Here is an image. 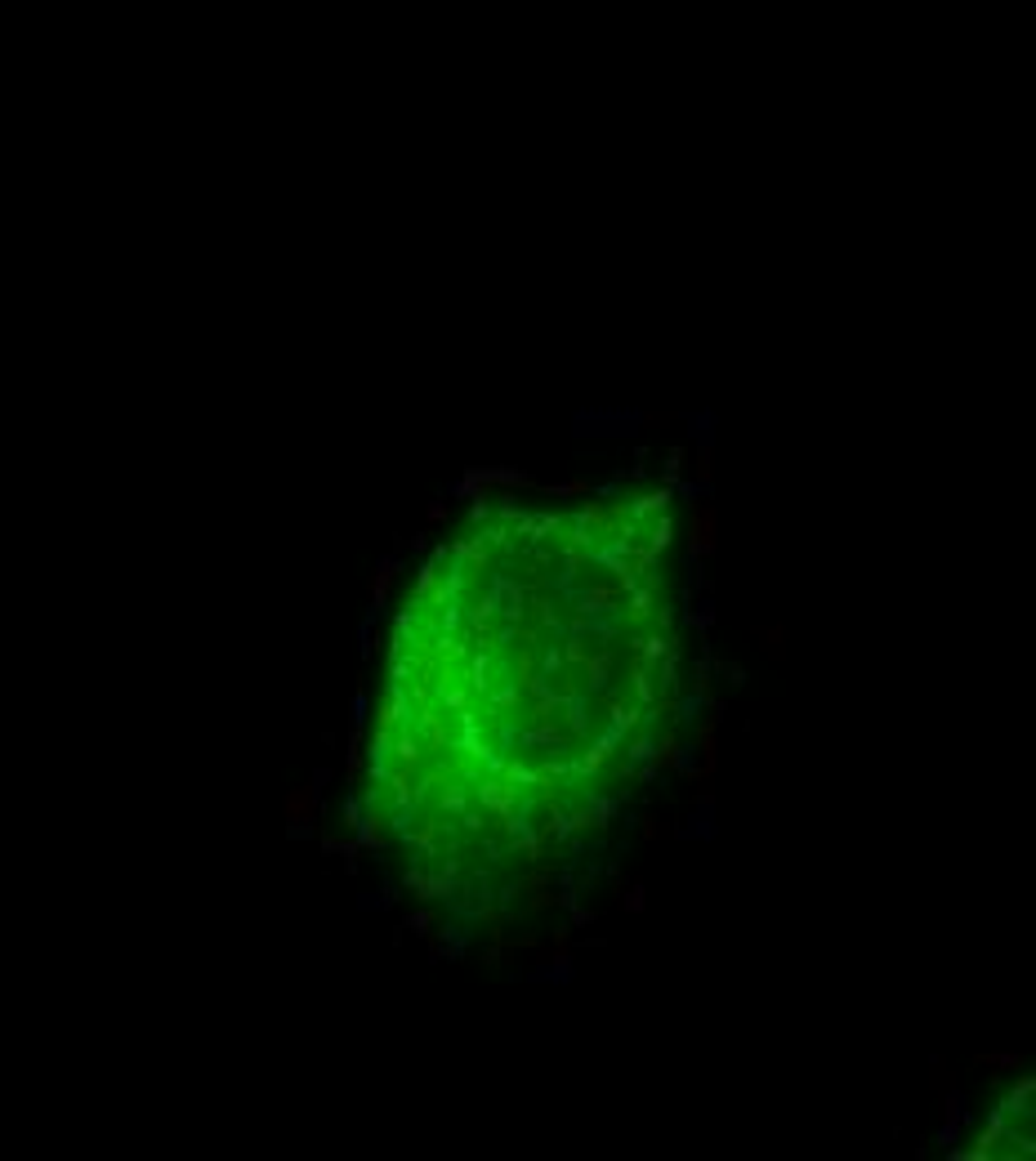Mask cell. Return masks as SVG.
<instances>
[{
  "mask_svg": "<svg viewBox=\"0 0 1036 1161\" xmlns=\"http://www.w3.org/2000/svg\"><path fill=\"white\" fill-rule=\"evenodd\" d=\"M581 688L586 693H599V688H608V679H612V648H599L594 657H586L581 661Z\"/></svg>",
  "mask_w": 1036,
  "mask_h": 1161,
  "instance_id": "7a4b0ae2",
  "label": "cell"
},
{
  "mask_svg": "<svg viewBox=\"0 0 1036 1161\" xmlns=\"http://www.w3.org/2000/svg\"><path fill=\"white\" fill-rule=\"evenodd\" d=\"M429 925H433L429 912H416V916H411V929H416V934H429Z\"/></svg>",
  "mask_w": 1036,
  "mask_h": 1161,
  "instance_id": "4fadbf2b",
  "label": "cell"
},
{
  "mask_svg": "<svg viewBox=\"0 0 1036 1161\" xmlns=\"http://www.w3.org/2000/svg\"><path fill=\"white\" fill-rule=\"evenodd\" d=\"M1001 1140H1010V1117H1005V1112L996 1108L992 1117H987V1126H983V1135H978V1148L970 1153V1157H987V1153H992Z\"/></svg>",
  "mask_w": 1036,
  "mask_h": 1161,
  "instance_id": "3957f363",
  "label": "cell"
},
{
  "mask_svg": "<svg viewBox=\"0 0 1036 1161\" xmlns=\"http://www.w3.org/2000/svg\"><path fill=\"white\" fill-rule=\"evenodd\" d=\"M621 902H626V907H631V912H639V907H644V889H631V894L621 898Z\"/></svg>",
  "mask_w": 1036,
  "mask_h": 1161,
  "instance_id": "5bb4252c",
  "label": "cell"
},
{
  "mask_svg": "<svg viewBox=\"0 0 1036 1161\" xmlns=\"http://www.w3.org/2000/svg\"><path fill=\"white\" fill-rule=\"evenodd\" d=\"M488 599H491V608H496V616H501L505 626H518V621L528 616V594H523V586H518L514 576H491Z\"/></svg>",
  "mask_w": 1036,
  "mask_h": 1161,
  "instance_id": "6da1fadb",
  "label": "cell"
},
{
  "mask_svg": "<svg viewBox=\"0 0 1036 1161\" xmlns=\"http://www.w3.org/2000/svg\"><path fill=\"white\" fill-rule=\"evenodd\" d=\"M425 648H429V657H438L443 666H451V661H461V657H465V652H469L465 644L456 639V634H438V639H433V644H425Z\"/></svg>",
  "mask_w": 1036,
  "mask_h": 1161,
  "instance_id": "ba28073f",
  "label": "cell"
},
{
  "mask_svg": "<svg viewBox=\"0 0 1036 1161\" xmlns=\"http://www.w3.org/2000/svg\"><path fill=\"white\" fill-rule=\"evenodd\" d=\"M639 719H644V711H639L634 701H626V697H608V729L631 733V729H639Z\"/></svg>",
  "mask_w": 1036,
  "mask_h": 1161,
  "instance_id": "277c9868",
  "label": "cell"
},
{
  "mask_svg": "<svg viewBox=\"0 0 1036 1161\" xmlns=\"http://www.w3.org/2000/svg\"><path fill=\"white\" fill-rule=\"evenodd\" d=\"M626 594H631V603H626V621H644V616L657 612V581H644V586H634V590H626Z\"/></svg>",
  "mask_w": 1036,
  "mask_h": 1161,
  "instance_id": "5b68a950",
  "label": "cell"
},
{
  "mask_svg": "<svg viewBox=\"0 0 1036 1161\" xmlns=\"http://www.w3.org/2000/svg\"><path fill=\"white\" fill-rule=\"evenodd\" d=\"M648 536H652V541H648V550H652V554L666 550V545H671V536H674V523H671V518H657V528H652Z\"/></svg>",
  "mask_w": 1036,
  "mask_h": 1161,
  "instance_id": "8fae6325",
  "label": "cell"
},
{
  "mask_svg": "<svg viewBox=\"0 0 1036 1161\" xmlns=\"http://www.w3.org/2000/svg\"><path fill=\"white\" fill-rule=\"evenodd\" d=\"M631 759H657V742H648V737H639V742H631Z\"/></svg>",
  "mask_w": 1036,
  "mask_h": 1161,
  "instance_id": "7c38bea8",
  "label": "cell"
},
{
  "mask_svg": "<svg viewBox=\"0 0 1036 1161\" xmlns=\"http://www.w3.org/2000/svg\"><path fill=\"white\" fill-rule=\"evenodd\" d=\"M634 652L648 661V666H657L661 657H671V652H679L674 648V639H661V634H652V639H634Z\"/></svg>",
  "mask_w": 1036,
  "mask_h": 1161,
  "instance_id": "9c48e42d",
  "label": "cell"
},
{
  "mask_svg": "<svg viewBox=\"0 0 1036 1161\" xmlns=\"http://www.w3.org/2000/svg\"><path fill=\"white\" fill-rule=\"evenodd\" d=\"M1032 1090H1036V1081H1032V1077H1023L1015 1090H1010V1099L1001 1103V1112H1005V1117H1028V1112H1032V1108H1028Z\"/></svg>",
  "mask_w": 1036,
  "mask_h": 1161,
  "instance_id": "52a82bcc",
  "label": "cell"
},
{
  "mask_svg": "<svg viewBox=\"0 0 1036 1161\" xmlns=\"http://www.w3.org/2000/svg\"><path fill=\"white\" fill-rule=\"evenodd\" d=\"M666 505H671V491H652V496L631 501V514L634 518H644V514H657V510H666Z\"/></svg>",
  "mask_w": 1036,
  "mask_h": 1161,
  "instance_id": "30bf717a",
  "label": "cell"
},
{
  "mask_svg": "<svg viewBox=\"0 0 1036 1161\" xmlns=\"http://www.w3.org/2000/svg\"><path fill=\"white\" fill-rule=\"evenodd\" d=\"M469 800H474V795H469V782H451V786H443V795H438V809L451 814V817H461L469 809Z\"/></svg>",
  "mask_w": 1036,
  "mask_h": 1161,
  "instance_id": "8992f818",
  "label": "cell"
}]
</instances>
